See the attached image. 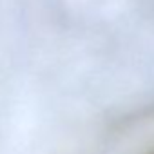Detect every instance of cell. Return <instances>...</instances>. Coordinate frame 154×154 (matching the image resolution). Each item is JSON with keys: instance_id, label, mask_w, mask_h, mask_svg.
Listing matches in <instances>:
<instances>
[{"instance_id": "obj_1", "label": "cell", "mask_w": 154, "mask_h": 154, "mask_svg": "<svg viewBox=\"0 0 154 154\" xmlns=\"http://www.w3.org/2000/svg\"><path fill=\"white\" fill-rule=\"evenodd\" d=\"M150 154H154V152H150Z\"/></svg>"}]
</instances>
